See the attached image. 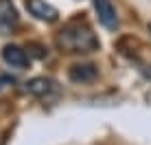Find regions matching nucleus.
Segmentation results:
<instances>
[{"label":"nucleus","mask_w":151,"mask_h":145,"mask_svg":"<svg viewBox=\"0 0 151 145\" xmlns=\"http://www.w3.org/2000/svg\"><path fill=\"white\" fill-rule=\"evenodd\" d=\"M20 24L18 11H15L11 0H0V31L11 33V31Z\"/></svg>","instance_id":"obj_6"},{"label":"nucleus","mask_w":151,"mask_h":145,"mask_svg":"<svg viewBox=\"0 0 151 145\" xmlns=\"http://www.w3.org/2000/svg\"><path fill=\"white\" fill-rule=\"evenodd\" d=\"M92 4H94V11H96L99 22H101L105 29H116L118 27L116 7H114L110 0H92Z\"/></svg>","instance_id":"obj_3"},{"label":"nucleus","mask_w":151,"mask_h":145,"mask_svg":"<svg viewBox=\"0 0 151 145\" xmlns=\"http://www.w3.org/2000/svg\"><path fill=\"white\" fill-rule=\"evenodd\" d=\"M11 84H13V77L2 75V72H0V90H2V88H7V86H11Z\"/></svg>","instance_id":"obj_9"},{"label":"nucleus","mask_w":151,"mask_h":145,"mask_svg":"<svg viewBox=\"0 0 151 145\" xmlns=\"http://www.w3.org/2000/svg\"><path fill=\"white\" fill-rule=\"evenodd\" d=\"M2 62L9 66V68H15V70H22L29 66V55L22 46L18 44H4L2 46Z\"/></svg>","instance_id":"obj_2"},{"label":"nucleus","mask_w":151,"mask_h":145,"mask_svg":"<svg viewBox=\"0 0 151 145\" xmlns=\"http://www.w3.org/2000/svg\"><path fill=\"white\" fill-rule=\"evenodd\" d=\"M29 49H33V51H31V53H33L35 57H44V55H46V51L42 49L40 44H29Z\"/></svg>","instance_id":"obj_8"},{"label":"nucleus","mask_w":151,"mask_h":145,"mask_svg":"<svg viewBox=\"0 0 151 145\" xmlns=\"http://www.w3.org/2000/svg\"><path fill=\"white\" fill-rule=\"evenodd\" d=\"M24 90L33 97H46L57 90V84L53 79H48V77H33V79H29L24 84Z\"/></svg>","instance_id":"obj_7"},{"label":"nucleus","mask_w":151,"mask_h":145,"mask_svg":"<svg viewBox=\"0 0 151 145\" xmlns=\"http://www.w3.org/2000/svg\"><path fill=\"white\" fill-rule=\"evenodd\" d=\"M55 42H57V49L64 51V53H79L81 55V53H94V51L101 49V42H99L96 33L83 20L68 22L57 33Z\"/></svg>","instance_id":"obj_1"},{"label":"nucleus","mask_w":151,"mask_h":145,"mask_svg":"<svg viewBox=\"0 0 151 145\" xmlns=\"http://www.w3.org/2000/svg\"><path fill=\"white\" fill-rule=\"evenodd\" d=\"M149 31H151V22H149Z\"/></svg>","instance_id":"obj_10"},{"label":"nucleus","mask_w":151,"mask_h":145,"mask_svg":"<svg viewBox=\"0 0 151 145\" xmlns=\"http://www.w3.org/2000/svg\"><path fill=\"white\" fill-rule=\"evenodd\" d=\"M99 75V68L92 62H79V64H72L70 70H68V77L70 81H75V84H90V81H94Z\"/></svg>","instance_id":"obj_4"},{"label":"nucleus","mask_w":151,"mask_h":145,"mask_svg":"<svg viewBox=\"0 0 151 145\" xmlns=\"http://www.w3.org/2000/svg\"><path fill=\"white\" fill-rule=\"evenodd\" d=\"M27 9L33 18L42 20V22H55L57 20V9L46 0H27Z\"/></svg>","instance_id":"obj_5"}]
</instances>
